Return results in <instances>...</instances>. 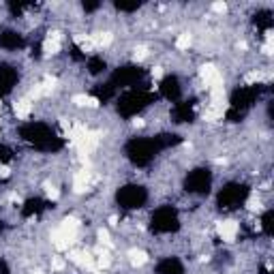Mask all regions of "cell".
Returning a JSON list of instances; mask_svg holds the SVG:
<instances>
[{"mask_svg":"<svg viewBox=\"0 0 274 274\" xmlns=\"http://www.w3.org/2000/svg\"><path fill=\"white\" fill-rule=\"evenodd\" d=\"M216 233H219V238L223 242H236L238 233H240V223L233 221V219H223L216 223Z\"/></svg>","mask_w":274,"mask_h":274,"instance_id":"1","label":"cell"},{"mask_svg":"<svg viewBox=\"0 0 274 274\" xmlns=\"http://www.w3.org/2000/svg\"><path fill=\"white\" fill-rule=\"evenodd\" d=\"M30 114H32V101L28 99V97L13 101V116L18 120H26Z\"/></svg>","mask_w":274,"mask_h":274,"instance_id":"2","label":"cell"},{"mask_svg":"<svg viewBox=\"0 0 274 274\" xmlns=\"http://www.w3.org/2000/svg\"><path fill=\"white\" fill-rule=\"evenodd\" d=\"M60 47H63V43H60V32H49L47 39L43 41V54L56 56L60 52Z\"/></svg>","mask_w":274,"mask_h":274,"instance_id":"3","label":"cell"},{"mask_svg":"<svg viewBox=\"0 0 274 274\" xmlns=\"http://www.w3.org/2000/svg\"><path fill=\"white\" fill-rule=\"evenodd\" d=\"M128 261H131V266L142 268L148 261V255L144 253L142 249H131V251H128Z\"/></svg>","mask_w":274,"mask_h":274,"instance_id":"4","label":"cell"},{"mask_svg":"<svg viewBox=\"0 0 274 274\" xmlns=\"http://www.w3.org/2000/svg\"><path fill=\"white\" fill-rule=\"evenodd\" d=\"M73 103L77 105V107H99V101L94 97H90V94H75Z\"/></svg>","mask_w":274,"mask_h":274,"instance_id":"5","label":"cell"},{"mask_svg":"<svg viewBox=\"0 0 274 274\" xmlns=\"http://www.w3.org/2000/svg\"><path fill=\"white\" fill-rule=\"evenodd\" d=\"M191 45H193V35L191 32H182V35L176 39V47L180 49V52H187Z\"/></svg>","mask_w":274,"mask_h":274,"instance_id":"6","label":"cell"},{"mask_svg":"<svg viewBox=\"0 0 274 274\" xmlns=\"http://www.w3.org/2000/svg\"><path fill=\"white\" fill-rule=\"evenodd\" d=\"M45 195H47L49 199H54V201H56V199L60 197V191L54 187V184H45Z\"/></svg>","mask_w":274,"mask_h":274,"instance_id":"7","label":"cell"},{"mask_svg":"<svg viewBox=\"0 0 274 274\" xmlns=\"http://www.w3.org/2000/svg\"><path fill=\"white\" fill-rule=\"evenodd\" d=\"M210 9L214 11V13H227V4L225 2H214Z\"/></svg>","mask_w":274,"mask_h":274,"instance_id":"8","label":"cell"},{"mask_svg":"<svg viewBox=\"0 0 274 274\" xmlns=\"http://www.w3.org/2000/svg\"><path fill=\"white\" fill-rule=\"evenodd\" d=\"M99 242H101V244H109V233H107V229H101V232H99Z\"/></svg>","mask_w":274,"mask_h":274,"instance_id":"9","label":"cell"},{"mask_svg":"<svg viewBox=\"0 0 274 274\" xmlns=\"http://www.w3.org/2000/svg\"><path fill=\"white\" fill-rule=\"evenodd\" d=\"M11 176V167L9 165H0V178H9Z\"/></svg>","mask_w":274,"mask_h":274,"instance_id":"10","label":"cell"},{"mask_svg":"<svg viewBox=\"0 0 274 274\" xmlns=\"http://www.w3.org/2000/svg\"><path fill=\"white\" fill-rule=\"evenodd\" d=\"M161 77H163V69H161V66H154L152 69V80H161Z\"/></svg>","mask_w":274,"mask_h":274,"instance_id":"11","label":"cell"}]
</instances>
